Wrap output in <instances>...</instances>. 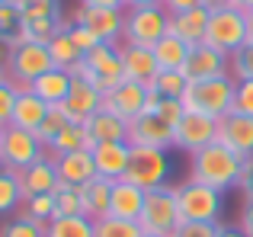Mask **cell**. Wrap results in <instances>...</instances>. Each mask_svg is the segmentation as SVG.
Segmentation results:
<instances>
[{"label":"cell","instance_id":"6da1fadb","mask_svg":"<svg viewBox=\"0 0 253 237\" xmlns=\"http://www.w3.org/2000/svg\"><path fill=\"white\" fill-rule=\"evenodd\" d=\"M241 173H244V157L234 154V151L221 141H211L209 148L192 154V176L189 180L205 183V186L218 189V193L234 189L237 183H241Z\"/></svg>","mask_w":253,"mask_h":237},{"label":"cell","instance_id":"7a4b0ae2","mask_svg":"<svg viewBox=\"0 0 253 237\" xmlns=\"http://www.w3.org/2000/svg\"><path fill=\"white\" fill-rule=\"evenodd\" d=\"M234 90H237V80L234 77H205V80H189L183 90V106L192 109V113H202V116H211L221 122L224 116L234 113Z\"/></svg>","mask_w":253,"mask_h":237},{"label":"cell","instance_id":"3957f363","mask_svg":"<svg viewBox=\"0 0 253 237\" xmlns=\"http://www.w3.org/2000/svg\"><path fill=\"white\" fill-rule=\"evenodd\" d=\"M179 205H176V186H157V189H148L144 193V208H141V225L144 234H173L179 225Z\"/></svg>","mask_w":253,"mask_h":237},{"label":"cell","instance_id":"277c9868","mask_svg":"<svg viewBox=\"0 0 253 237\" xmlns=\"http://www.w3.org/2000/svg\"><path fill=\"white\" fill-rule=\"evenodd\" d=\"M205 42L211 48L224 51V55H234L241 45L250 42L247 32V13L237 10V6H221V10L209 13V29H205Z\"/></svg>","mask_w":253,"mask_h":237},{"label":"cell","instance_id":"5b68a950","mask_svg":"<svg viewBox=\"0 0 253 237\" xmlns=\"http://www.w3.org/2000/svg\"><path fill=\"white\" fill-rule=\"evenodd\" d=\"M167 32H170V13L161 3L157 6H128L125 10V39L122 42L154 48Z\"/></svg>","mask_w":253,"mask_h":237},{"label":"cell","instance_id":"8992f818","mask_svg":"<svg viewBox=\"0 0 253 237\" xmlns=\"http://www.w3.org/2000/svg\"><path fill=\"white\" fill-rule=\"evenodd\" d=\"M173 173V160L167 151L161 148H131L128 157V170H125L122 180L141 186L144 193L157 186H167V176Z\"/></svg>","mask_w":253,"mask_h":237},{"label":"cell","instance_id":"52a82bcc","mask_svg":"<svg viewBox=\"0 0 253 237\" xmlns=\"http://www.w3.org/2000/svg\"><path fill=\"white\" fill-rule=\"evenodd\" d=\"M48 157V148L39 141L36 131L16 128V125H3V138H0V167L6 170H26L29 163Z\"/></svg>","mask_w":253,"mask_h":237},{"label":"cell","instance_id":"ba28073f","mask_svg":"<svg viewBox=\"0 0 253 237\" xmlns=\"http://www.w3.org/2000/svg\"><path fill=\"white\" fill-rule=\"evenodd\" d=\"M176 205H179V218L183 221H218L221 218V193L205 183L186 180L183 186H176Z\"/></svg>","mask_w":253,"mask_h":237},{"label":"cell","instance_id":"9c48e42d","mask_svg":"<svg viewBox=\"0 0 253 237\" xmlns=\"http://www.w3.org/2000/svg\"><path fill=\"white\" fill-rule=\"evenodd\" d=\"M55 68L51 64V51L45 42H23L16 48H10V61H6V71H10V80L19 83V87H29L36 77L48 74Z\"/></svg>","mask_w":253,"mask_h":237},{"label":"cell","instance_id":"30bf717a","mask_svg":"<svg viewBox=\"0 0 253 237\" xmlns=\"http://www.w3.org/2000/svg\"><path fill=\"white\" fill-rule=\"evenodd\" d=\"M23 10V39L26 42H45L61 26V6L58 0H16Z\"/></svg>","mask_w":253,"mask_h":237},{"label":"cell","instance_id":"8fae6325","mask_svg":"<svg viewBox=\"0 0 253 237\" xmlns=\"http://www.w3.org/2000/svg\"><path fill=\"white\" fill-rule=\"evenodd\" d=\"M211 141H218V118H211V116H202V113H192V109H186L183 118L176 122L173 148L196 154V151L209 148Z\"/></svg>","mask_w":253,"mask_h":237},{"label":"cell","instance_id":"7c38bea8","mask_svg":"<svg viewBox=\"0 0 253 237\" xmlns=\"http://www.w3.org/2000/svg\"><path fill=\"white\" fill-rule=\"evenodd\" d=\"M173 135L176 128L164 118L161 113H141L135 122H128V144L131 148H173Z\"/></svg>","mask_w":253,"mask_h":237},{"label":"cell","instance_id":"4fadbf2b","mask_svg":"<svg viewBox=\"0 0 253 237\" xmlns=\"http://www.w3.org/2000/svg\"><path fill=\"white\" fill-rule=\"evenodd\" d=\"M103 109L116 113L125 122H135L141 113H148V83L138 80H122L116 90L103 93Z\"/></svg>","mask_w":253,"mask_h":237},{"label":"cell","instance_id":"5bb4252c","mask_svg":"<svg viewBox=\"0 0 253 237\" xmlns=\"http://www.w3.org/2000/svg\"><path fill=\"white\" fill-rule=\"evenodd\" d=\"M74 23L90 26V29L99 36V42H106V45H122V39H125V10H109V6H84L81 3Z\"/></svg>","mask_w":253,"mask_h":237},{"label":"cell","instance_id":"9a60e30c","mask_svg":"<svg viewBox=\"0 0 253 237\" xmlns=\"http://www.w3.org/2000/svg\"><path fill=\"white\" fill-rule=\"evenodd\" d=\"M84 61L90 64L93 77H96V87L103 93L116 90L125 80V68H122V55H119V45H96L90 55H84Z\"/></svg>","mask_w":253,"mask_h":237},{"label":"cell","instance_id":"2e32d148","mask_svg":"<svg viewBox=\"0 0 253 237\" xmlns=\"http://www.w3.org/2000/svg\"><path fill=\"white\" fill-rule=\"evenodd\" d=\"M183 74L189 80H205V77H228L231 74V55L211 48L209 42L189 48V58L183 64Z\"/></svg>","mask_w":253,"mask_h":237},{"label":"cell","instance_id":"e0dca14e","mask_svg":"<svg viewBox=\"0 0 253 237\" xmlns=\"http://www.w3.org/2000/svg\"><path fill=\"white\" fill-rule=\"evenodd\" d=\"M218 141L228 144L234 154L253 157V116L231 113L218 122Z\"/></svg>","mask_w":253,"mask_h":237},{"label":"cell","instance_id":"ac0fdd59","mask_svg":"<svg viewBox=\"0 0 253 237\" xmlns=\"http://www.w3.org/2000/svg\"><path fill=\"white\" fill-rule=\"evenodd\" d=\"M93 163H96V173L106 180H122L125 170H128V157H131V144L128 141H103L93 144Z\"/></svg>","mask_w":253,"mask_h":237},{"label":"cell","instance_id":"d6986e66","mask_svg":"<svg viewBox=\"0 0 253 237\" xmlns=\"http://www.w3.org/2000/svg\"><path fill=\"white\" fill-rule=\"evenodd\" d=\"M19 176V186H23V196H45V193H55L61 176H58V167L51 157H42V160L29 163L26 170H16Z\"/></svg>","mask_w":253,"mask_h":237},{"label":"cell","instance_id":"ffe728a7","mask_svg":"<svg viewBox=\"0 0 253 237\" xmlns=\"http://www.w3.org/2000/svg\"><path fill=\"white\" fill-rule=\"evenodd\" d=\"M64 106H68V113L74 122H86V118H93L103 109V90L96 87V83L90 80H81V77H74V83H71V93L68 100H64Z\"/></svg>","mask_w":253,"mask_h":237},{"label":"cell","instance_id":"44dd1931","mask_svg":"<svg viewBox=\"0 0 253 237\" xmlns=\"http://www.w3.org/2000/svg\"><path fill=\"white\" fill-rule=\"evenodd\" d=\"M119 55H122V68H125V80H138V83H151L161 68L154 61V51L144 48V45H119Z\"/></svg>","mask_w":253,"mask_h":237},{"label":"cell","instance_id":"7402d4cb","mask_svg":"<svg viewBox=\"0 0 253 237\" xmlns=\"http://www.w3.org/2000/svg\"><path fill=\"white\" fill-rule=\"evenodd\" d=\"M144 208V189L135 186L128 180H116L112 183V202H109V215L122 221H138Z\"/></svg>","mask_w":253,"mask_h":237},{"label":"cell","instance_id":"603a6c76","mask_svg":"<svg viewBox=\"0 0 253 237\" xmlns=\"http://www.w3.org/2000/svg\"><path fill=\"white\" fill-rule=\"evenodd\" d=\"M205 29H209V10L205 6H196V10H186V13H173L170 16V32L186 42L189 48L205 42Z\"/></svg>","mask_w":253,"mask_h":237},{"label":"cell","instance_id":"cb8c5ba5","mask_svg":"<svg viewBox=\"0 0 253 237\" xmlns=\"http://www.w3.org/2000/svg\"><path fill=\"white\" fill-rule=\"evenodd\" d=\"M51 160H55V167H58L61 183H71V186H84V183H90L93 176H99L90 151H71V154L51 157Z\"/></svg>","mask_w":253,"mask_h":237},{"label":"cell","instance_id":"d4e9b609","mask_svg":"<svg viewBox=\"0 0 253 237\" xmlns=\"http://www.w3.org/2000/svg\"><path fill=\"white\" fill-rule=\"evenodd\" d=\"M45 113H48V103L39 100L29 87H19V96H16V106H13L10 125L26 128V131H39V125L45 122Z\"/></svg>","mask_w":253,"mask_h":237},{"label":"cell","instance_id":"484cf974","mask_svg":"<svg viewBox=\"0 0 253 237\" xmlns=\"http://www.w3.org/2000/svg\"><path fill=\"white\" fill-rule=\"evenodd\" d=\"M112 183L116 180H106V176H93L90 183H84L81 189V202H84V215L86 218H106L109 215V202H112Z\"/></svg>","mask_w":253,"mask_h":237},{"label":"cell","instance_id":"4316f807","mask_svg":"<svg viewBox=\"0 0 253 237\" xmlns=\"http://www.w3.org/2000/svg\"><path fill=\"white\" fill-rule=\"evenodd\" d=\"M71 83H74V77H71V71H61V68H51L48 74L36 77V80L29 83V90L39 96V100H45L51 106V103H64L71 93Z\"/></svg>","mask_w":253,"mask_h":237},{"label":"cell","instance_id":"83f0119b","mask_svg":"<svg viewBox=\"0 0 253 237\" xmlns=\"http://www.w3.org/2000/svg\"><path fill=\"white\" fill-rule=\"evenodd\" d=\"M86 131H90L93 144H103V141H128V122L119 118L109 109H99L93 118H86Z\"/></svg>","mask_w":253,"mask_h":237},{"label":"cell","instance_id":"f1b7e54d","mask_svg":"<svg viewBox=\"0 0 253 237\" xmlns=\"http://www.w3.org/2000/svg\"><path fill=\"white\" fill-rule=\"evenodd\" d=\"M71 26L74 23H61L58 26V32L48 39V51H51V64L55 68H61V71H71L77 61H81V51H77V45H74V39H71Z\"/></svg>","mask_w":253,"mask_h":237},{"label":"cell","instance_id":"f546056e","mask_svg":"<svg viewBox=\"0 0 253 237\" xmlns=\"http://www.w3.org/2000/svg\"><path fill=\"white\" fill-rule=\"evenodd\" d=\"M151 51H154V61H157L161 71H183L186 58H189V45L179 42L173 32H167V36H164Z\"/></svg>","mask_w":253,"mask_h":237},{"label":"cell","instance_id":"4dcf8cb0","mask_svg":"<svg viewBox=\"0 0 253 237\" xmlns=\"http://www.w3.org/2000/svg\"><path fill=\"white\" fill-rule=\"evenodd\" d=\"M71 151H93V138L86 131L84 122H71L55 141L48 144V157H61V154H71Z\"/></svg>","mask_w":253,"mask_h":237},{"label":"cell","instance_id":"1f68e13d","mask_svg":"<svg viewBox=\"0 0 253 237\" xmlns=\"http://www.w3.org/2000/svg\"><path fill=\"white\" fill-rule=\"evenodd\" d=\"M23 10H19L16 0H10V3L0 6V45H6V48H16V45H23Z\"/></svg>","mask_w":253,"mask_h":237},{"label":"cell","instance_id":"d6a6232c","mask_svg":"<svg viewBox=\"0 0 253 237\" xmlns=\"http://www.w3.org/2000/svg\"><path fill=\"white\" fill-rule=\"evenodd\" d=\"M74 122V118H71V113H68V106H64V103H51L48 106V113H45V122L39 125V141L45 144V148H48L51 141H55L58 135H61L64 128H68V125Z\"/></svg>","mask_w":253,"mask_h":237},{"label":"cell","instance_id":"836d02e7","mask_svg":"<svg viewBox=\"0 0 253 237\" xmlns=\"http://www.w3.org/2000/svg\"><path fill=\"white\" fill-rule=\"evenodd\" d=\"M23 186H19V176L16 170H6L0 167V215H10L23 205Z\"/></svg>","mask_w":253,"mask_h":237},{"label":"cell","instance_id":"e575fe53","mask_svg":"<svg viewBox=\"0 0 253 237\" xmlns=\"http://www.w3.org/2000/svg\"><path fill=\"white\" fill-rule=\"evenodd\" d=\"M45 237H93V218L74 215V218H51Z\"/></svg>","mask_w":253,"mask_h":237},{"label":"cell","instance_id":"d590c367","mask_svg":"<svg viewBox=\"0 0 253 237\" xmlns=\"http://www.w3.org/2000/svg\"><path fill=\"white\" fill-rule=\"evenodd\" d=\"M55 218H74L84 215V202H81V189L71 186V183H58L55 193Z\"/></svg>","mask_w":253,"mask_h":237},{"label":"cell","instance_id":"8d00e7d4","mask_svg":"<svg viewBox=\"0 0 253 237\" xmlns=\"http://www.w3.org/2000/svg\"><path fill=\"white\" fill-rule=\"evenodd\" d=\"M141 225L138 221H122V218H96L93 221V237H141Z\"/></svg>","mask_w":253,"mask_h":237},{"label":"cell","instance_id":"74e56055","mask_svg":"<svg viewBox=\"0 0 253 237\" xmlns=\"http://www.w3.org/2000/svg\"><path fill=\"white\" fill-rule=\"evenodd\" d=\"M186 83H189V77H186L183 71H161V74H157L148 87H154L164 100H179V96H183V90H186Z\"/></svg>","mask_w":253,"mask_h":237},{"label":"cell","instance_id":"f35d334b","mask_svg":"<svg viewBox=\"0 0 253 237\" xmlns=\"http://www.w3.org/2000/svg\"><path fill=\"white\" fill-rule=\"evenodd\" d=\"M45 231H48L45 221H36L29 215H16L13 221H6L0 228V237H45Z\"/></svg>","mask_w":253,"mask_h":237},{"label":"cell","instance_id":"ab89813d","mask_svg":"<svg viewBox=\"0 0 253 237\" xmlns=\"http://www.w3.org/2000/svg\"><path fill=\"white\" fill-rule=\"evenodd\" d=\"M19 215H29V218L45 221V225H48V221L55 218V196L45 193V196H29V199H23Z\"/></svg>","mask_w":253,"mask_h":237},{"label":"cell","instance_id":"60d3db41","mask_svg":"<svg viewBox=\"0 0 253 237\" xmlns=\"http://www.w3.org/2000/svg\"><path fill=\"white\" fill-rule=\"evenodd\" d=\"M231 77L234 80H253V42L241 45L231 55Z\"/></svg>","mask_w":253,"mask_h":237},{"label":"cell","instance_id":"b9f144b4","mask_svg":"<svg viewBox=\"0 0 253 237\" xmlns=\"http://www.w3.org/2000/svg\"><path fill=\"white\" fill-rule=\"evenodd\" d=\"M221 225L218 221H179L170 237H218Z\"/></svg>","mask_w":253,"mask_h":237},{"label":"cell","instance_id":"7bdbcfd3","mask_svg":"<svg viewBox=\"0 0 253 237\" xmlns=\"http://www.w3.org/2000/svg\"><path fill=\"white\" fill-rule=\"evenodd\" d=\"M16 96H19V83H13L10 77H6V80L0 83V128H3V125H10L13 106H16Z\"/></svg>","mask_w":253,"mask_h":237},{"label":"cell","instance_id":"ee69618b","mask_svg":"<svg viewBox=\"0 0 253 237\" xmlns=\"http://www.w3.org/2000/svg\"><path fill=\"white\" fill-rule=\"evenodd\" d=\"M71 39H74V45H77V51H81V55H90L96 45H103L96 32H93L90 26H84V23H74V26H71Z\"/></svg>","mask_w":253,"mask_h":237},{"label":"cell","instance_id":"f6af8a7d","mask_svg":"<svg viewBox=\"0 0 253 237\" xmlns=\"http://www.w3.org/2000/svg\"><path fill=\"white\" fill-rule=\"evenodd\" d=\"M234 113L253 116V80H237V90H234Z\"/></svg>","mask_w":253,"mask_h":237},{"label":"cell","instance_id":"bcb514c9","mask_svg":"<svg viewBox=\"0 0 253 237\" xmlns=\"http://www.w3.org/2000/svg\"><path fill=\"white\" fill-rule=\"evenodd\" d=\"M154 113H161L167 122L176 128V122L183 118V113H186V106H183V100H161V106L154 109Z\"/></svg>","mask_w":253,"mask_h":237},{"label":"cell","instance_id":"7dc6e473","mask_svg":"<svg viewBox=\"0 0 253 237\" xmlns=\"http://www.w3.org/2000/svg\"><path fill=\"white\" fill-rule=\"evenodd\" d=\"M247 199H253V157H244V173H241V183H237Z\"/></svg>","mask_w":253,"mask_h":237},{"label":"cell","instance_id":"c3c4849f","mask_svg":"<svg viewBox=\"0 0 253 237\" xmlns=\"http://www.w3.org/2000/svg\"><path fill=\"white\" fill-rule=\"evenodd\" d=\"M161 6L170 13H186V10H196V6H202V0H161Z\"/></svg>","mask_w":253,"mask_h":237},{"label":"cell","instance_id":"681fc988","mask_svg":"<svg viewBox=\"0 0 253 237\" xmlns=\"http://www.w3.org/2000/svg\"><path fill=\"white\" fill-rule=\"evenodd\" d=\"M241 231L247 234V237H253V199L244 202V212H241Z\"/></svg>","mask_w":253,"mask_h":237},{"label":"cell","instance_id":"f907efd6","mask_svg":"<svg viewBox=\"0 0 253 237\" xmlns=\"http://www.w3.org/2000/svg\"><path fill=\"white\" fill-rule=\"evenodd\" d=\"M84 6H109V10H128L125 0H81Z\"/></svg>","mask_w":253,"mask_h":237},{"label":"cell","instance_id":"816d5d0a","mask_svg":"<svg viewBox=\"0 0 253 237\" xmlns=\"http://www.w3.org/2000/svg\"><path fill=\"white\" fill-rule=\"evenodd\" d=\"M202 6H205V10H221V6H231V0H202Z\"/></svg>","mask_w":253,"mask_h":237},{"label":"cell","instance_id":"f5cc1de1","mask_svg":"<svg viewBox=\"0 0 253 237\" xmlns=\"http://www.w3.org/2000/svg\"><path fill=\"white\" fill-rule=\"evenodd\" d=\"M218 237H247L241 231V228H221V231H218Z\"/></svg>","mask_w":253,"mask_h":237},{"label":"cell","instance_id":"db71d44e","mask_svg":"<svg viewBox=\"0 0 253 237\" xmlns=\"http://www.w3.org/2000/svg\"><path fill=\"white\" fill-rule=\"evenodd\" d=\"M128 6H157L161 0H125Z\"/></svg>","mask_w":253,"mask_h":237},{"label":"cell","instance_id":"11a10c76","mask_svg":"<svg viewBox=\"0 0 253 237\" xmlns=\"http://www.w3.org/2000/svg\"><path fill=\"white\" fill-rule=\"evenodd\" d=\"M231 6H237V10H253V0H231Z\"/></svg>","mask_w":253,"mask_h":237},{"label":"cell","instance_id":"9f6ffc18","mask_svg":"<svg viewBox=\"0 0 253 237\" xmlns=\"http://www.w3.org/2000/svg\"><path fill=\"white\" fill-rule=\"evenodd\" d=\"M247 32H250V42H253V10H247Z\"/></svg>","mask_w":253,"mask_h":237},{"label":"cell","instance_id":"6f0895ef","mask_svg":"<svg viewBox=\"0 0 253 237\" xmlns=\"http://www.w3.org/2000/svg\"><path fill=\"white\" fill-rule=\"evenodd\" d=\"M6 80V68H0V83H3Z\"/></svg>","mask_w":253,"mask_h":237},{"label":"cell","instance_id":"680465c9","mask_svg":"<svg viewBox=\"0 0 253 237\" xmlns=\"http://www.w3.org/2000/svg\"><path fill=\"white\" fill-rule=\"evenodd\" d=\"M141 237H167V234H141Z\"/></svg>","mask_w":253,"mask_h":237},{"label":"cell","instance_id":"91938a15","mask_svg":"<svg viewBox=\"0 0 253 237\" xmlns=\"http://www.w3.org/2000/svg\"><path fill=\"white\" fill-rule=\"evenodd\" d=\"M3 3H10V0H0V6H3Z\"/></svg>","mask_w":253,"mask_h":237},{"label":"cell","instance_id":"94428289","mask_svg":"<svg viewBox=\"0 0 253 237\" xmlns=\"http://www.w3.org/2000/svg\"><path fill=\"white\" fill-rule=\"evenodd\" d=\"M0 138H3V128H0Z\"/></svg>","mask_w":253,"mask_h":237}]
</instances>
